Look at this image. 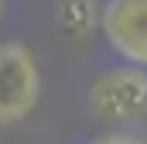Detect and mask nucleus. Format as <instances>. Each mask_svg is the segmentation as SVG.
<instances>
[{"mask_svg":"<svg viewBox=\"0 0 147 144\" xmlns=\"http://www.w3.org/2000/svg\"><path fill=\"white\" fill-rule=\"evenodd\" d=\"M38 65L34 55L17 45V41H3L0 45V124H14L24 120L38 103Z\"/></svg>","mask_w":147,"mask_h":144,"instance_id":"obj_1","label":"nucleus"},{"mask_svg":"<svg viewBox=\"0 0 147 144\" xmlns=\"http://www.w3.org/2000/svg\"><path fill=\"white\" fill-rule=\"evenodd\" d=\"M89 107L103 120H134L147 113V72L110 69L89 86Z\"/></svg>","mask_w":147,"mask_h":144,"instance_id":"obj_2","label":"nucleus"},{"mask_svg":"<svg viewBox=\"0 0 147 144\" xmlns=\"http://www.w3.org/2000/svg\"><path fill=\"white\" fill-rule=\"evenodd\" d=\"M92 17H96V3L92 0H58V21L69 35H89L92 31Z\"/></svg>","mask_w":147,"mask_h":144,"instance_id":"obj_4","label":"nucleus"},{"mask_svg":"<svg viewBox=\"0 0 147 144\" xmlns=\"http://www.w3.org/2000/svg\"><path fill=\"white\" fill-rule=\"evenodd\" d=\"M92 144H147L140 137H130V134H106V137H96Z\"/></svg>","mask_w":147,"mask_h":144,"instance_id":"obj_5","label":"nucleus"},{"mask_svg":"<svg viewBox=\"0 0 147 144\" xmlns=\"http://www.w3.org/2000/svg\"><path fill=\"white\" fill-rule=\"evenodd\" d=\"M0 10H3V0H0Z\"/></svg>","mask_w":147,"mask_h":144,"instance_id":"obj_6","label":"nucleus"},{"mask_svg":"<svg viewBox=\"0 0 147 144\" xmlns=\"http://www.w3.org/2000/svg\"><path fill=\"white\" fill-rule=\"evenodd\" d=\"M99 24L127 62L147 65V0H106L99 7Z\"/></svg>","mask_w":147,"mask_h":144,"instance_id":"obj_3","label":"nucleus"}]
</instances>
